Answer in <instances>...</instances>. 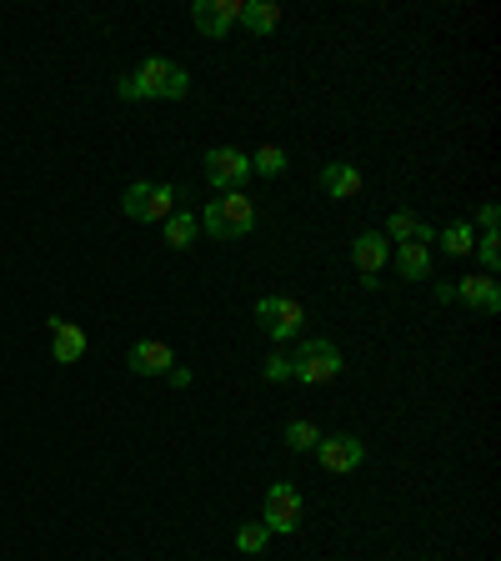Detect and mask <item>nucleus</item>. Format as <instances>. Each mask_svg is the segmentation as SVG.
I'll return each mask as SVG.
<instances>
[{
    "label": "nucleus",
    "mask_w": 501,
    "mask_h": 561,
    "mask_svg": "<svg viewBox=\"0 0 501 561\" xmlns=\"http://www.w3.org/2000/svg\"><path fill=\"white\" fill-rule=\"evenodd\" d=\"M286 446H291V451H316V446H321V426L306 421V416H296V421L286 426Z\"/></svg>",
    "instance_id": "aec40b11"
},
{
    "label": "nucleus",
    "mask_w": 501,
    "mask_h": 561,
    "mask_svg": "<svg viewBox=\"0 0 501 561\" xmlns=\"http://www.w3.org/2000/svg\"><path fill=\"white\" fill-rule=\"evenodd\" d=\"M456 301H466L471 311H481V316H496L501 311V286H496V276H461L456 281Z\"/></svg>",
    "instance_id": "9b49d317"
},
{
    "label": "nucleus",
    "mask_w": 501,
    "mask_h": 561,
    "mask_svg": "<svg viewBox=\"0 0 501 561\" xmlns=\"http://www.w3.org/2000/svg\"><path fill=\"white\" fill-rule=\"evenodd\" d=\"M496 221H501V206H496V201H486V206H481V226H486V231H496Z\"/></svg>",
    "instance_id": "393cba45"
},
{
    "label": "nucleus",
    "mask_w": 501,
    "mask_h": 561,
    "mask_svg": "<svg viewBox=\"0 0 501 561\" xmlns=\"http://www.w3.org/2000/svg\"><path fill=\"white\" fill-rule=\"evenodd\" d=\"M126 366H131L136 376H166V371L176 366V351H171L166 341H136V346L126 351Z\"/></svg>",
    "instance_id": "f8f14e48"
},
{
    "label": "nucleus",
    "mask_w": 501,
    "mask_h": 561,
    "mask_svg": "<svg viewBox=\"0 0 501 561\" xmlns=\"http://www.w3.org/2000/svg\"><path fill=\"white\" fill-rule=\"evenodd\" d=\"M161 226H166V246H171V251H191L196 236H201V216H196V211H171Z\"/></svg>",
    "instance_id": "dca6fc26"
},
{
    "label": "nucleus",
    "mask_w": 501,
    "mask_h": 561,
    "mask_svg": "<svg viewBox=\"0 0 501 561\" xmlns=\"http://www.w3.org/2000/svg\"><path fill=\"white\" fill-rule=\"evenodd\" d=\"M261 376H266V381H291V356H286V351H271V356L261 361Z\"/></svg>",
    "instance_id": "b1692460"
},
{
    "label": "nucleus",
    "mask_w": 501,
    "mask_h": 561,
    "mask_svg": "<svg viewBox=\"0 0 501 561\" xmlns=\"http://www.w3.org/2000/svg\"><path fill=\"white\" fill-rule=\"evenodd\" d=\"M241 6H246V0H196V6H191V26L201 36H226L241 21Z\"/></svg>",
    "instance_id": "9d476101"
},
{
    "label": "nucleus",
    "mask_w": 501,
    "mask_h": 561,
    "mask_svg": "<svg viewBox=\"0 0 501 561\" xmlns=\"http://www.w3.org/2000/svg\"><path fill=\"white\" fill-rule=\"evenodd\" d=\"M436 301H456V286L451 281H436Z\"/></svg>",
    "instance_id": "bb28decb"
},
{
    "label": "nucleus",
    "mask_w": 501,
    "mask_h": 561,
    "mask_svg": "<svg viewBox=\"0 0 501 561\" xmlns=\"http://www.w3.org/2000/svg\"><path fill=\"white\" fill-rule=\"evenodd\" d=\"M341 366H346V356L326 336H311L291 351V381H301V386H326V381L341 376Z\"/></svg>",
    "instance_id": "7ed1b4c3"
},
{
    "label": "nucleus",
    "mask_w": 501,
    "mask_h": 561,
    "mask_svg": "<svg viewBox=\"0 0 501 561\" xmlns=\"http://www.w3.org/2000/svg\"><path fill=\"white\" fill-rule=\"evenodd\" d=\"M321 191L331 201H351V196H361V171L351 161H326L321 166Z\"/></svg>",
    "instance_id": "4468645a"
},
{
    "label": "nucleus",
    "mask_w": 501,
    "mask_h": 561,
    "mask_svg": "<svg viewBox=\"0 0 501 561\" xmlns=\"http://www.w3.org/2000/svg\"><path fill=\"white\" fill-rule=\"evenodd\" d=\"M86 331L76 326V321H66V316H51V356L61 361V366H71V361H81L86 356Z\"/></svg>",
    "instance_id": "ddd939ff"
},
{
    "label": "nucleus",
    "mask_w": 501,
    "mask_h": 561,
    "mask_svg": "<svg viewBox=\"0 0 501 561\" xmlns=\"http://www.w3.org/2000/svg\"><path fill=\"white\" fill-rule=\"evenodd\" d=\"M166 376H171V386H181V391H186V386H191V366H171V371H166Z\"/></svg>",
    "instance_id": "a878e982"
},
{
    "label": "nucleus",
    "mask_w": 501,
    "mask_h": 561,
    "mask_svg": "<svg viewBox=\"0 0 501 561\" xmlns=\"http://www.w3.org/2000/svg\"><path fill=\"white\" fill-rule=\"evenodd\" d=\"M256 321H261V331H266L271 341H291V336H301V326H306V306H301L296 296H261V301H256Z\"/></svg>",
    "instance_id": "39448f33"
},
{
    "label": "nucleus",
    "mask_w": 501,
    "mask_h": 561,
    "mask_svg": "<svg viewBox=\"0 0 501 561\" xmlns=\"http://www.w3.org/2000/svg\"><path fill=\"white\" fill-rule=\"evenodd\" d=\"M121 101H186L191 96V71L166 61V56H151L141 61V71L121 76Z\"/></svg>",
    "instance_id": "f257e3e1"
},
{
    "label": "nucleus",
    "mask_w": 501,
    "mask_h": 561,
    "mask_svg": "<svg viewBox=\"0 0 501 561\" xmlns=\"http://www.w3.org/2000/svg\"><path fill=\"white\" fill-rule=\"evenodd\" d=\"M201 231L216 236V241H241V236H251V231H256V206H251V196H246V191L216 196V201L206 206V216H201Z\"/></svg>",
    "instance_id": "f03ea898"
},
{
    "label": "nucleus",
    "mask_w": 501,
    "mask_h": 561,
    "mask_svg": "<svg viewBox=\"0 0 501 561\" xmlns=\"http://www.w3.org/2000/svg\"><path fill=\"white\" fill-rule=\"evenodd\" d=\"M241 21H246L251 36H271V31L281 26V6H276V0H246V6H241Z\"/></svg>",
    "instance_id": "f3484780"
},
{
    "label": "nucleus",
    "mask_w": 501,
    "mask_h": 561,
    "mask_svg": "<svg viewBox=\"0 0 501 561\" xmlns=\"http://www.w3.org/2000/svg\"><path fill=\"white\" fill-rule=\"evenodd\" d=\"M316 461H321L326 471L346 476V471H356V466L366 461V446H361V436H351V431H341V436H321Z\"/></svg>",
    "instance_id": "1a4fd4ad"
},
{
    "label": "nucleus",
    "mask_w": 501,
    "mask_h": 561,
    "mask_svg": "<svg viewBox=\"0 0 501 561\" xmlns=\"http://www.w3.org/2000/svg\"><path fill=\"white\" fill-rule=\"evenodd\" d=\"M176 201H181V186H166V181H136V186H126L121 211H126L131 221H166L171 211H181Z\"/></svg>",
    "instance_id": "20e7f679"
},
{
    "label": "nucleus",
    "mask_w": 501,
    "mask_h": 561,
    "mask_svg": "<svg viewBox=\"0 0 501 561\" xmlns=\"http://www.w3.org/2000/svg\"><path fill=\"white\" fill-rule=\"evenodd\" d=\"M436 241H441L446 256H471V251H476V231H471V221H451Z\"/></svg>",
    "instance_id": "6ab92c4d"
},
{
    "label": "nucleus",
    "mask_w": 501,
    "mask_h": 561,
    "mask_svg": "<svg viewBox=\"0 0 501 561\" xmlns=\"http://www.w3.org/2000/svg\"><path fill=\"white\" fill-rule=\"evenodd\" d=\"M301 511H306L301 491H296L291 481H271V491H266V506H261V521H266V531H271V536H291V531L301 526Z\"/></svg>",
    "instance_id": "423d86ee"
},
{
    "label": "nucleus",
    "mask_w": 501,
    "mask_h": 561,
    "mask_svg": "<svg viewBox=\"0 0 501 561\" xmlns=\"http://www.w3.org/2000/svg\"><path fill=\"white\" fill-rule=\"evenodd\" d=\"M251 171H256V176H266V181H271V176H281V171H286V151H281V146H261V151L251 156Z\"/></svg>",
    "instance_id": "4be33fe9"
},
{
    "label": "nucleus",
    "mask_w": 501,
    "mask_h": 561,
    "mask_svg": "<svg viewBox=\"0 0 501 561\" xmlns=\"http://www.w3.org/2000/svg\"><path fill=\"white\" fill-rule=\"evenodd\" d=\"M396 271H401V281H426L431 251H426L421 241H401V246H396Z\"/></svg>",
    "instance_id": "a211bd4d"
},
{
    "label": "nucleus",
    "mask_w": 501,
    "mask_h": 561,
    "mask_svg": "<svg viewBox=\"0 0 501 561\" xmlns=\"http://www.w3.org/2000/svg\"><path fill=\"white\" fill-rule=\"evenodd\" d=\"M266 541H271L266 521H246V526L236 531V551H241V556H256V551H266Z\"/></svg>",
    "instance_id": "412c9836"
},
{
    "label": "nucleus",
    "mask_w": 501,
    "mask_h": 561,
    "mask_svg": "<svg viewBox=\"0 0 501 561\" xmlns=\"http://www.w3.org/2000/svg\"><path fill=\"white\" fill-rule=\"evenodd\" d=\"M381 236H386V241H421V246H426V241H436V231H431L421 216H411V211H391Z\"/></svg>",
    "instance_id": "2eb2a0df"
},
{
    "label": "nucleus",
    "mask_w": 501,
    "mask_h": 561,
    "mask_svg": "<svg viewBox=\"0 0 501 561\" xmlns=\"http://www.w3.org/2000/svg\"><path fill=\"white\" fill-rule=\"evenodd\" d=\"M496 241H501L496 231H486V236H476V256H481V266H486V276H491V271L501 266V246H496Z\"/></svg>",
    "instance_id": "5701e85b"
},
{
    "label": "nucleus",
    "mask_w": 501,
    "mask_h": 561,
    "mask_svg": "<svg viewBox=\"0 0 501 561\" xmlns=\"http://www.w3.org/2000/svg\"><path fill=\"white\" fill-rule=\"evenodd\" d=\"M251 176V156L236 151V146H216L206 151V181L226 196V191H241V181Z\"/></svg>",
    "instance_id": "0eeeda50"
},
{
    "label": "nucleus",
    "mask_w": 501,
    "mask_h": 561,
    "mask_svg": "<svg viewBox=\"0 0 501 561\" xmlns=\"http://www.w3.org/2000/svg\"><path fill=\"white\" fill-rule=\"evenodd\" d=\"M386 256H391V241L381 236V231H361L356 241H351V261H356V271H361V286L366 291H376L381 281V266H386Z\"/></svg>",
    "instance_id": "6e6552de"
}]
</instances>
